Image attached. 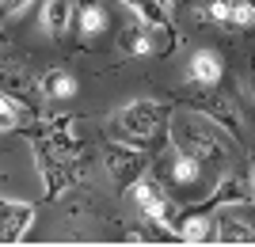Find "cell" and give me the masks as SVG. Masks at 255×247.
Wrapping results in <instances>:
<instances>
[{
    "instance_id": "1",
    "label": "cell",
    "mask_w": 255,
    "mask_h": 247,
    "mask_svg": "<svg viewBox=\"0 0 255 247\" xmlns=\"http://www.w3.org/2000/svg\"><path fill=\"white\" fill-rule=\"evenodd\" d=\"M168 141L171 149L202 160L213 171H225L229 160H233V133L221 122H213L206 110H179L168 122Z\"/></svg>"
},
{
    "instance_id": "2",
    "label": "cell",
    "mask_w": 255,
    "mask_h": 247,
    "mask_svg": "<svg viewBox=\"0 0 255 247\" xmlns=\"http://www.w3.org/2000/svg\"><path fill=\"white\" fill-rule=\"evenodd\" d=\"M160 129H164V107H160L156 99H133V103H126V107H118V114H115L118 141L137 145V149L149 145Z\"/></svg>"
},
{
    "instance_id": "3",
    "label": "cell",
    "mask_w": 255,
    "mask_h": 247,
    "mask_svg": "<svg viewBox=\"0 0 255 247\" xmlns=\"http://www.w3.org/2000/svg\"><path fill=\"white\" fill-rule=\"evenodd\" d=\"M210 175H217V171L206 167L202 160L187 156V152H179V149H168V156L160 160V186L183 194V198H191L202 183L210 186V190H217V183H210Z\"/></svg>"
},
{
    "instance_id": "4",
    "label": "cell",
    "mask_w": 255,
    "mask_h": 247,
    "mask_svg": "<svg viewBox=\"0 0 255 247\" xmlns=\"http://www.w3.org/2000/svg\"><path fill=\"white\" fill-rule=\"evenodd\" d=\"M217 244H255V198L217 205Z\"/></svg>"
},
{
    "instance_id": "5",
    "label": "cell",
    "mask_w": 255,
    "mask_h": 247,
    "mask_svg": "<svg viewBox=\"0 0 255 247\" xmlns=\"http://www.w3.org/2000/svg\"><path fill=\"white\" fill-rule=\"evenodd\" d=\"M103 164H107V175H111V183H118V186H129L133 179H141V175H145V160H141L137 145H126V141H115V145H107Z\"/></svg>"
},
{
    "instance_id": "6",
    "label": "cell",
    "mask_w": 255,
    "mask_h": 247,
    "mask_svg": "<svg viewBox=\"0 0 255 247\" xmlns=\"http://www.w3.org/2000/svg\"><path fill=\"white\" fill-rule=\"evenodd\" d=\"M122 46H126V54H133V57H152V54H164L168 46H175V38H171L168 27H156V23H141L137 19L126 31Z\"/></svg>"
},
{
    "instance_id": "7",
    "label": "cell",
    "mask_w": 255,
    "mask_h": 247,
    "mask_svg": "<svg viewBox=\"0 0 255 247\" xmlns=\"http://www.w3.org/2000/svg\"><path fill=\"white\" fill-rule=\"evenodd\" d=\"M221 76H225V61L217 50H194L191 61H187V80H191L194 87H217L221 84Z\"/></svg>"
},
{
    "instance_id": "8",
    "label": "cell",
    "mask_w": 255,
    "mask_h": 247,
    "mask_svg": "<svg viewBox=\"0 0 255 247\" xmlns=\"http://www.w3.org/2000/svg\"><path fill=\"white\" fill-rule=\"evenodd\" d=\"M34 221V209L27 202H8V198H0V244H11V240H19Z\"/></svg>"
},
{
    "instance_id": "9",
    "label": "cell",
    "mask_w": 255,
    "mask_h": 247,
    "mask_svg": "<svg viewBox=\"0 0 255 247\" xmlns=\"http://www.w3.org/2000/svg\"><path fill=\"white\" fill-rule=\"evenodd\" d=\"M73 27H76V34L84 38V42H96L99 34L107 31V8L103 4H80V8H73Z\"/></svg>"
},
{
    "instance_id": "10",
    "label": "cell",
    "mask_w": 255,
    "mask_h": 247,
    "mask_svg": "<svg viewBox=\"0 0 255 247\" xmlns=\"http://www.w3.org/2000/svg\"><path fill=\"white\" fill-rule=\"evenodd\" d=\"M179 240L183 244H213V240H217V221L206 217L202 209L179 217Z\"/></svg>"
},
{
    "instance_id": "11",
    "label": "cell",
    "mask_w": 255,
    "mask_h": 247,
    "mask_svg": "<svg viewBox=\"0 0 255 247\" xmlns=\"http://www.w3.org/2000/svg\"><path fill=\"white\" fill-rule=\"evenodd\" d=\"M50 145L61 152V156H76V152H80L76 118H69V114H57V118H50Z\"/></svg>"
},
{
    "instance_id": "12",
    "label": "cell",
    "mask_w": 255,
    "mask_h": 247,
    "mask_svg": "<svg viewBox=\"0 0 255 247\" xmlns=\"http://www.w3.org/2000/svg\"><path fill=\"white\" fill-rule=\"evenodd\" d=\"M42 27L50 38H61L73 27V0H46L42 4Z\"/></svg>"
},
{
    "instance_id": "13",
    "label": "cell",
    "mask_w": 255,
    "mask_h": 247,
    "mask_svg": "<svg viewBox=\"0 0 255 247\" xmlns=\"http://www.w3.org/2000/svg\"><path fill=\"white\" fill-rule=\"evenodd\" d=\"M202 110L210 114L213 122H221L233 137H240V114H236V107H233L225 95H217V91H213V95H206V99H202Z\"/></svg>"
},
{
    "instance_id": "14",
    "label": "cell",
    "mask_w": 255,
    "mask_h": 247,
    "mask_svg": "<svg viewBox=\"0 0 255 247\" xmlns=\"http://www.w3.org/2000/svg\"><path fill=\"white\" fill-rule=\"evenodd\" d=\"M31 110H27V103H23L19 95H11V91H0V133H8V129L23 126V118H27Z\"/></svg>"
},
{
    "instance_id": "15",
    "label": "cell",
    "mask_w": 255,
    "mask_h": 247,
    "mask_svg": "<svg viewBox=\"0 0 255 247\" xmlns=\"http://www.w3.org/2000/svg\"><path fill=\"white\" fill-rule=\"evenodd\" d=\"M141 23H156V27H168V0H122Z\"/></svg>"
},
{
    "instance_id": "16",
    "label": "cell",
    "mask_w": 255,
    "mask_h": 247,
    "mask_svg": "<svg viewBox=\"0 0 255 247\" xmlns=\"http://www.w3.org/2000/svg\"><path fill=\"white\" fill-rule=\"evenodd\" d=\"M42 91L50 99H69L76 91V76L69 73V69H50V73L42 76Z\"/></svg>"
},
{
    "instance_id": "17",
    "label": "cell",
    "mask_w": 255,
    "mask_h": 247,
    "mask_svg": "<svg viewBox=\"0 0 255 247\" xmlns=\"http://www.w3.org/2000/svg\"><path fill=\"white\" fill-rule=\"evenodd\" d=\"M0 91H11V95H15V91H27V73L0 61Z\"/></svg>"
},
{
    "instance_id": "18",
    "label": "cell",
    "mask_w": 255,
    "mask_h": 247,
    "mask_svg": "<svg viewBox=\"0 0 255 247\" xmlns=\"http://www.w3.org/2000/svg\"><path fill=\"white\" fill-rule=\"evenodd\" d=\"M233 4H236V0H210V4H206V19L233 23Z\"/></svg>"
},
{
    "instance_id": "19",
    "label": "cell",
    "mask_w": 255,
    "mask_h": 247,
    "mask_svg": "<svg viewBox=\"0 0 255 247\" xmlns=\"http://www.w3.org/2000/svg\"><path fill=\"white\" fill-rule=\"evenodd\" d=\"M255 23V4L252 0H236L233 4V27H252Z\"/></svg>"
},
{
    "instance_id": "20",
    "label": "cell",
    "mask_w": 255,
    "mask_h": 247,
    "mask_svg": "<svg viewBox=\"0 0 255 247\" xmlns=\"http://www.w3.org/2000/svg\"><path fill=\"white\" fill-rule=\"evenodd\" d=\"M31 4V0H0V11H8V15H15V11H23Z\"/></svg>"
},
{
    "instance_id": "21",
    "label": "cell",
    "mask_w": 255,
    "mask_h": 247,
    "mask_svg": "<svg viewBox=\"0 0 255 247\" xmlns=\"http://www.w3.org/2000/svg\"><path fill=\"white\" fill-rule=\"evenodd\" d=\"M248 87H252V95H255V54H252V69H248Z\"/></svg>"
},
{
    "instance_id": "22",
    "label": "cell",
    "mask_w": 255,
    "mask_h": 247,
    "mask_svg": "<svg viewBox=\"0 0 255 247\" xmlns=\"http://www.w3.org/2000/svg\"><path fill=\"white\" fill-rule=\"evenodd\" d=\"M252 194H255V175H252Z\"/></svg>"
},
{
    "instance_id": "23",
    "label": "cell",
    "mask_w": 255,
    "mask_h": 247,
    "mask_svg": "<svg viewBox=\"0 0 255 247\" xmlns=\"http://www.w3.org/2000/svg\"><path fill=\"white\" fill-rule=\"evenodd\" d=\"M252 4H255V0H252Z\"/></svg>"
},
{
    "instance_id": "24",
    "label": "cell",
    "mask_w": 255,
    "mask_h": 247,
    "mask_svg": "<svg viewBox=\"0 0 255 247\" xmlns=\"http://www.w3.org/2000/svg\"><path fill=\"white\" fill-rule=\"evenodd\" d=\"M168 4H171V0H168Z\"/></svg>"
}]
</instances>
